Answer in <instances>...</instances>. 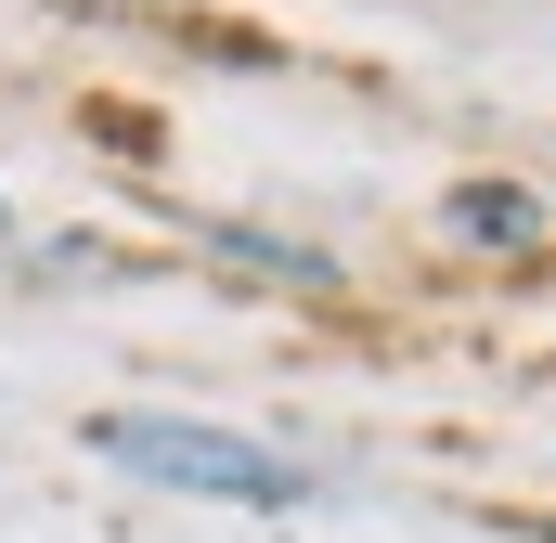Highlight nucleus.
I'll return each mask as SVG.
<instances>
[{"mask_svg":"<svg viewBox=\"0 0 556 543\" xmlns=\"http://www.w3.org/2000/svg\"><path fill=\"white\" fill-rule=\"evenodd\" d=\"M0 233H13V207H0Z\"/></svg>","mask_w":556,"mask_h":543,"instance_id":"20e7f679","label":"nucleus"},{"mask_svg":"<svg viewBox=\"0 0 556 543\" xmlns=\"http://www.w3.org/2000/svg\"><path fill=\"white\" fill-rule=\"evenodd\" d=\"M440 220H453L466 247H492V260H505V247H544V194H531V181H453Z\"/></svg>","mask_w":556,"mask_h":543,"instance_id":"7ed1b4c3","label":"nucleus"},{"mask_svg":"<svg viewBox=\"0 0 556 543\" xmlns=\"http://www.w3.org/2000/svg\"><path fill=\"white\" fill-rule=\"evenodd\" d=\"M194 247H207L220 272H260V285H298V298H337V285H350V272L324 260V247H298V233H247V220H207Z\"/></svg>","mask_w":556,"mask_h":543,"instance_id":"f03ea898","label":"nucleus"},{"mask_svg":"<svg viewBox=\"0 0 556 543\" xmlns=\"http://www.w3.org/2000/svg\"><path fill=\"white\" fill-rule=\"evenodd\" d=\"M78 440H91L117 479L181 492V505H260V518L311 505V466H298V453H273L260 427H220V414H91Z\"/></svg>","mask_w":556,"mask_h":543,"instance_id":"f257e3e1","label":"nucleus"}]
</instances>
